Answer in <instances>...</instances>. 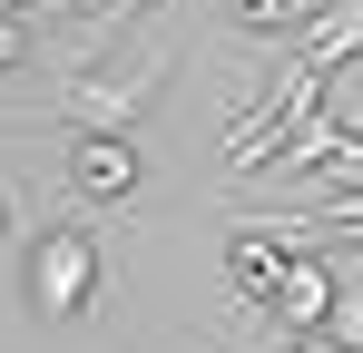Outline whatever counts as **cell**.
<instances>
[{
    "mask_svg": "<svg viewBox=\"0 0 363 353\" xmlns=\"http://www.w3.org/2000/svg\"><path fill=\"white\" fill-rule=\"evenodd\" d=\"M285 353H344V344H324V334H295V344H285Z\"/></svg>",
    "mask_w": 363,
    "mask_h": 353,
    "instance_id": "cell-10",
    "label": "cell"
},
{
    "mask_svg": "<svg viewBox=\"0 0 363 353\" xmlns=\"http://www.w3.org/2000/svg\"><path fill=\"white\" fill-rule=\"evenodd\" d=\"M285 50H295L304 69H314V79H334V69H344V59L363 50V10H324V20H314L304 40H285Z\"/></svg>",
    "mask_w": 363,
    "mask_h": 353,
    "instance_id": "cell-5",
    "label": "cell"
},
{
    "mask_svg": "<svg viewBox=\"0 0 363 353\" xmlns=\"http://www.w3.org/2000/svg\"><path fill=\"white\" fill-rule=\"evenodd\" d=\"M99 275H108V255H99V226H79V216H50L20 245V294L40 324H79L99 304Z\"/></svg>",
    "mask_w": 363,
    "mask_h": 353,
    "instance_id": "cell-1",
    "label": "cell"
},
{
    "mask_svg": "<svg viewBox=\"0 0 363 353\" xmlns=\"http://www.w3.org/2000/svg\"><path fill=\"white\" fill-rule=\"evenodd\" d=\"M20 59H30V30H20V20H10V10H0V79H10V69H20Z\"/></svg>",
    "mask_w": 363,
    "mask_h": 353,
    "instance_id": "cell-9",
    "label": "cell"
},
{
    "mask_svg": "<svg viewBox=\"0 0 363 353\" xmlns=\"http://www.w3.org/2000/svg\"><path fill=\"white\" fill-rule=\"evenodd\" d=\"M324 344L363 353V294H344V285H334V304H324Z\"/></svg>",
    "mask_w": 363,
    "mask_h": 353,
    "instance_id": "cell-7",
    "label": "cell"
},
{
    "mask_svg": "<svg viewBox=\"0 0 363 353\" xmlns=\"http://www.w3.org/2000/svg\"><path fill=\"white\" fill-rule=\"evenodd\" d=\"M138 176H147V157H138V138H128V128H69L60 186L79 196V206H128V196H138Z\"/></svg>",
    "mask_w": 363,
    "mask_h": 353,
    "instance_id": "cell-2",
    "label": "cell"
},
{
    "mask_svg": "<svg viewBox=\"0 0 363 353\" xmlns=\"http://www.w3.org/2000/svg\"><path fill=\"white\" fill-rule=\"evenodd\" d=\"M324 304H334V265H324L314 245H285V275H275V294H265L255 314L285 324V334H324Z\"/></svg>",
    "mask_w": 363,
    "mask_h": 353,
    "instance_id": "cell-3",
    "label": "cell"
},
{
    "mask_svg": "<svg viewBox=\"0 0 363 353\" xmlns=\"http://www.w3.org/2000/svg\"><path fill=\"white\" fill-rule=\"evenodd\" d=\"M275 275H285V226H275V216L226 235V285H236L245 304H265V294H275Z\"/></svg>",
    "mask_w": 363,
    "mask_h": 353,
    "instance_id": "cell-4",
    "label": "cell"
},
{
    "mask_svg": "<svg viewBox=\"0 0 363 353\" xmlns=\"http://www.w3.org/2000/svg\"><path fill=\"white\" fill-rule=\"evenodd\" d=\"M147 10H167V0H99V20H89V40H99V30H128V20H147Z\"/></svg>",
    "mask_w": 363,
    "mask_h": 353,
    "instance_id": "cell-8",
    "label": "cell"
},
{
    "mask_svg": "<svg viewBox=\"0 0 363 353\" xmlns=\"http://www.w3.org/2000/svg\"><path fill=\"white\" fill-rule=\"evenodd\" d=\"M324 10H334V0H226V20L255 30V40H304Z\"/></svg>",
    "mask_w": 363,
    "mask_h": 353,
    "instance_id": "cell-6",
    "label": "cell"
},
{
    "mask_svg": "<svg viewBox=\"0 0 363 353\" xmlns=\"http://www.w3.org/2000/svg\"><path fill=\"white\" fill-rule=\"evenodd\" d=\"M0 235H10V196H0Z\"/></svg>",
    "mask_w": 363,
    "mask_h": 353,
    "instance_id": "cell-11",
    "label": "cell"
}]
</instances>
